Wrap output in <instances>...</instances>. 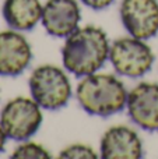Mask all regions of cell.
Returning a JSON list of instances; mask_svg holds the SVG:
<instances>
[{"label": "cell", "instance_id": "obj_7", "mask_svg": "<svg viewBox=\"0 0 158 159\" xmlns=\"http://www.w3.org/2000/svg\"><path fill=\"white\" fill-rule=\"evenodd\" d=\"M128 113L146 131H158V84L140 82L128 93Z\"/></svg>", "mask_w": 158, "mask_h": 159}, {"label": "cell", "instance_id": "obj_12", "mask_svg": "<svg viewBox=\"0 0 158 159\" xmlns=\"http://www.w3.org/2000/svg\"><path fill=\"white\" fill-rule=\"evenodd\" d=\"M13 159H49L52 158L48 149L36 143H24L11 154Z\"/></svg>", "mask_w": 158, "mask_h": 159}, {"label": "cell", "instance_id": "obj_5", "mask_svg": "<svg viewBox=\"0 0 158 159\" xmlns=\"http://www.w3.org/2000/svg\"><path fill=\"white\" fill-rule=\"evenodd\" d=\"M109 60L115 71L130 78L143 77L154 63V53L143 39L129 36L119 38L109 49Z\"/></svg>", "mask_w": 158, "mask_h": 159}, {"label": "cell", "instance_id": "obj_13", "mask_svg": "<svg viewBox=\"0 0 158 159\" xmlns=\"http://www.w3.org/2000/svg\"><path fill=\"white\" fill-rule=\"evenodd\" d=\"M59 158L62 159H97L98 155L95 151L88 145L84 144H73L67 148L62 149Z\"/></svg>", "mask_w": 158, "mask_h": 159}, {"label": "cell", "instance_id": "obj_15", "mask_svg": "<svg viewBox=\"0 0 158 159\" xmlns=\"http://www.w3.org/2000/svg\"><path fill=\"white\" fill-rule=\"evenodd\" d=\"M6 140H7V135H6L4 130H3L2 124H0V152H3V149H4V147H6Z\"/></svg>", "mask_w": 158, "mask_h": 159}, {"label": "cell", "instance_id": "obj_2", "mask_svg": "<svg viewBox=\"0 0 158 159\" xmlns=\"http://www.w3.org/2000/svg\"><path fill=\"white\" fill-rule=\"evenodd\" d=\"M123 82L112 74L86 75L77 85L78 105L91 116L108 117L123 110L128 102Z\"/></svg>", "mask_w": 158, "mask_h": 159}, {"label": "cell", "instance_id": "obj_14", "mask_svg": "<svg viewBox=\"0 0 158 159\" xmlns=\"http://www.w3.org/2000/svg\"><path fill=\"white\" fill-rule=\"evenodd\" d=\"M81 3L92 10H104L108 8L114 3V0H81Z\"/></svg>", "mask_w": 158, "mask_h": 159}, {"label": "cell", "instance_id": "obj_8", "mask_svg": "<svg viewBox=\"0 0 158 159\" xmlns=\"http://www.w3.org/2000/svg\"><path fill=\"white\" fill-rule=\"evenodd\" d=\"M32 60L31 45L18 31L0 32V75L17 77L22 74Z\"/></svg>", "mask_w": 158, "mask_h": 159}, {"label": "cell", "instance_id": "obj_10", "mask_svg": "<svg viewBox=\"0 0 158 159\" xmlns=\"http://www.w3.org/2000/svg\"><path fill=\"white\" fill-rule=\"evenodd\" d=\"M143 144L139 134L126 126H114L101 138V158L104 159H140Z\"/></svg>", "mask_w": 158, "mask_h": 159}, {"label": "cell", "instance_id": "obj_11", "mask_svg": "<svg viewBox=\"0 0 158 159\" xmlns=\"http://www.w3.org/2000/svg\"><path fill=\"white\" fill-rule=\"evenodd\" d=\"M42 8L39 0H4L2 13L11 30L31 31L42 18Z\"/></svg>", "mask_w": 158, "mask_h": 159}, {"label": "cell", "instance_id": "obj_3", "mask_svg": "<svg viewBox=\"0 0 158 159\" xmlns=\"http://www.w3.org/2000/svg\"><path fill=\"white\" fill-rule=\"evenodd\" d=\"M32 99L46 110L64 107L72 96V85L67 74L58 66L44 64L32 71L28 81Z\"/></svg>", "mask_w": 158, "mask_h": 159}, {"label": "cell", "instance_id": "obj_9", "mask_svg": "<svg viewBox=\"0 0 158 159\" xmlns=\"http://www.w3.org/2000/svg\"><path fill=\"white\" fill-rule=\"evenodd\" d=\"M80 6L76 0H48L42 8V24L49 35L67 38L78 28Z\"/></svg>", "mask_w": 158, "mask_h": 159}, {"label": "cell", "instance_id": "obj_1", "mask_svg": "<svg viewBox=\"0 0 158 159\" xmlns=\"http://www.w3.org/2000/svg\"><path fill=\"white\" fill-rule=\"evenodd\" d=\"M109 49L108 36L101 28L94 25L77 28L62 48L63 66L77 77L94 74L109 59Z\"/></svg>", "mask_w": 158, "mask_h": 159}, {"label": "cell", "instance_id": "obj_6", "mask_svg": "<svg viewBox=\"0 0 158 159\" xmlns=\"http://www.w3.org/2000/svg\"><path fill=\"white\" fill-rule=\"evenodd\" d=\"M120 20L130 36L147 41L158 34L157 0H122Z\"/></svg>", "mask_w": 158, "mask_h": 159}, {"label": "cell", "instance_id": "obj_4", "mask_svg": "<svg viewBox=\"0 0 158 159\" xmlns=\"http://www.w3.org/2000/svg\"><path fill=\"white\" fill-rule=\"evenodd\" d=\"M42 107L34 99L25 96L8 101L0 113V124L7 138L27 141L39 130L44 120Z\"/></svg>", "mask_w": 158, "mask_h": 159}]
</instances>
